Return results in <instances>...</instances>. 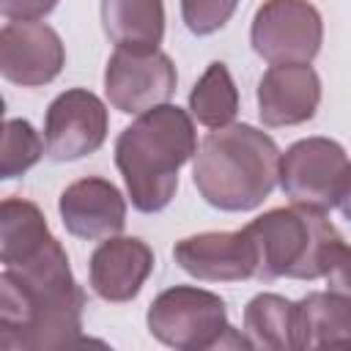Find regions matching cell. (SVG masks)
Returning a JSON list of instances; mask_svg holds the SVG:
<instances>
[{
	"label": "cell",
	"mask_w": 351,
	"mask_h": 351,
	"mask_svg": "<svg viewBox=\"0 0 351 351\" xmlns=\"http://www.w3.org/2000/svg\"><path fill=\"white\" fill-rule=\"evenodd\" d=\"M101 25L118 49H159L165 36V3L101 0Z\"/></svg>",
	"instance_id": "16"
},
{
	"label": "cell",
	"mask_w": 351,
	"mask_h": 351,
	"mask_svg": "<svg viewBox=\"0 0 351 351\" xmlns=\"http://www.w3.org/2000/svg\"><path fill=\"white\" fill-rule=\"evenodd\" d=\"M30 293V351L66 348L80 340L85 293L77 285L69 255L55 236H49L30 258L5 266Z\"/></svg>",
	"instance_id": "4"
},
{
	"label": "cell",
	"mask_w": 351,
	"mask_h": 351,
	"mask_svg": "<svg viewBox=\"0 0 351 351\" xmlns=\"http://www.w3.org/2000/svg\"><path fill=\"white\" fill-rule=\"evenodd\" d=\"M173 258L189 277L203 282H239L255 277V247L244 228L186 236L173 247Z\"/></svg>",
	"instance_id": "11"
},
{
	"label": "cell",
	"mask_w": 351,
	"mask_h": 351,
	"mask_svg": "<svg viewBox=\"0 0 351 351\" xmlns=\"http://www.w3.org/2000/svg\"><path fill=\"white\" fill-rule=\"evenodd\" d=\"M30 321H33V302L27 288L8 269L0 271V324H8L19 332L25 351H30Z\"/></svg>",
	"instance_id": "21"
},
{
	"label": "cell",
	"mask_w": 351,
	"mask_h": 351,
	"mask_svg": "<svg viewBox=\"0 0 351 351\" xmlns=\"http://www.w3.org/2000/svg\"><path fill=\"white\" fill-rule=\"evenodd\" d=\"M277 143L250 126L228 123L206 134L195 151L192 178L200 197L219 211H252L277 186Z\"/></svg>",
	"instance_id": "3"
},
{
	"label": "cell",
	"mask_w": 351,
	"mask_h": 351,
	"mask_svg": "<svg viewBox=\"0 0 351 351\" xmlns=\"http://www.w3.org/2000/svg\"><path fill=\"white\" fill-rule=\"evenodd\" d=\"M351 335V302L346 291H315L293 304L296 348L343 346Z\"/></svg>",
	"instance_id": "15"
},
{
	"label": "cell",
	"mask_w": 351,
	"mask_h": 351,
	"mask_svg": "<svg viewBox=\"0 0 351 351\" xmlns=\"http://www.w3.org/2000/svg\"><path fill=\"white\" fill-rule=\"evenodd\" d=\"M66 63L60 36L44 22H11L0 27V74L22 88L52 82Z\"/></svg>",
	"instance_id": "10"
},
{
	"label": "cell",
	"mask_w": 351,
	"mask_h": 351,
	"mask_svg": "<svg viewBox=\"0 0 351 351\" xmlns=\"http://www.w3.org/2000/svg\"><path fill=\"white\" fill-rule=\"evenodd\" d=\"M189 112L208 129L228 126L239 112V90L225 63H211L189 93Z\"/></svg>",
	"instance_id": "19"
},
{
	"label": "cell",
	"mask_w": 351,
	"mask_h": 351,
	"mask_svg": "<svg viewBox=\"0 0 351 351\" xmlns=\"http://www.w3.org/2000/svg\"><path fill=\"white\" fill-rule=\"evenodd\" d=\"M148 332L176 351H208L222 346H250L228 324L225 302L195 285L162 291L148 307Z\"/></svg>",
	"instance_id": "5"
},
{
	"label": "cell",
	"mask_w": 351,
	"mask_h": 351,
	"mask_svg": "<svg viewBox=\"0 0 351 351\" xmlns=\"http://www.w3.org/2000/svg\"><path fill=\"white\" fill-rule=\"evenodd\" d=\"M49 236V225L36 203L22 197L0 200V263L14 266L30 258Z\"/></svg>",
	"instance_id": "17"
},
{
	"label": "cell",
	"mask_w": 351,
	"mask_h": 351,
	"mask_svg": "<svg viewBox=\"0 0 351 351\" xmlns=\"http://www.w3.org/2000/svg\"><path fill=\"white\" fill-rule=\"evenodd\" d=\"M176 66L159 49H115L104 69V93L126 115L165 104L176 93Z\"/></svg>",
	"instance_id": "8"
},
{
	"label": "cell",
	"mask_w": 351,
	"mask_h": 351,
	"mask_svg": "<svg viewBox=\"0 0 351 351\" xmlns=\"http://www.w3.org/2000/svg\"><path fill=\"white\" fill-rule=\"evenodd\" d=\"M66 230L85 241L118 236L126 225V200L121 189L99 176L69 184L58 203Z\"/></svg>",
	"instance_id": "12"
},
{
	"label": "cell",
	"mask_w": 351,
	"mask_h": 351,
	"mask_svg": "<svg viewBox=\"0 0 351 351\" xmlns=\"http://www.w3.org/2000/svg\"><path fill=\"white\" fill-rule=\"evenodd\" d=\"M244 335L250 348H266V351L296 348L293 302H288L280 293H258L244 307Z\"/></svg>",
	"instance_id": "18"
},
{
	"label": "cell",
	"mask_w": 351,
	"mask_h": 351,
	"mask_svg": "<svg viewBox=\"0 0 351 351\" xmlns=\"http://www.w3.org/2000/svg\"><path fill=\"white\" fill-rule=\"evenodd\" d=\"M255 247L258 280H318L329 277L346 285L348 247L343 233L321 214L304 206L271 208L244 228Z\"/></svg>",
	"instance_id": "2"
},
{
	"label": "cell",
	"mask_w": 351,
	"mask_h": 351,
	"mask_svg": "<svg viewBox=\"0 0 351 351\" xmlns=\"http://www.w3.org/2000/svg\"><path fill=\"white\" fill-rule=\"evenodd\" d=\"M58 0H0V14L14 22H36L47 16Z\"/></svg>",
	"instance_id": "23"
},
{
	"label": "cell",
	"mask_w": 351,
	"mask_h": 351,
	"mask_svg": "<svg viewBox=\"0 0 351 351\" xmlns=\"http://www.w3.org/2000/svg\"><path fill=\"white\" fill-rule=\"evenodd\" d=\"M44 156V140L25 118L0 123V181L27 173Z\"/></svg>",
	"instance_id": "20"
},
{
	"label": "cell",
	"mask_w": 351,
	"mask_h": 351,
	"mask_svg": "<svg viewBox=\"0 0 351 351\" xmlns=\"http://www.w3.org/2000/svg\"><path fill=\"white\" fill-rule=\"evenodd\" d=\"M348 156L329 137H307L280 154L277 181L293 206L313 211H346L348 200Z\"/></svg>",
	"instance_id": "6"
},
{
	"label": "cell",
	"mask_w": 351,
	"mask_h": 351,
	"mask_svg": "<svg viewBox=\"0 0 351 351\" xmlns=\"http://www.w3.org/2000/svg\"><path fill=\"white\" fill-rule=\"evenodd\" d=\"M195 151L197 137L186 110L165 101L140 112L115 140V165L132 206L143 214L162 211L178 189V170Z\"/></svg>",
	"instance_id": "1"
},
{
	"label": "cell",
	"mask_w": 351,
	"mask_h": 351,
	"mask_svg": "<svg viewBox=\"0 0 351 351\" xmlns=\"http://www.w3.org/2000/svg\"><path fill=\"white\" fill-rule=\"evenodd\" d=\"M239 0H181V16L189 33L211 36L228 25Z\"/></svg>",
	"instance_id": "22"
},
{
	"label": "cell",
	"mask_w": 351,
	"mask_h": 351,
	"mask_svg": "<svg viewBox=\"0 0 351 351\" xmlns=\"http://www.w3.org/2000/svg\"><path fill=\"white\" fill-rule=\"evenodd\" d=\"M154 271V252L143 239L110 236L90 255V288L104 302H129Z\"/></svg>",
	"instance_id": "13"
},
{
	"label": "cell",
	"mask_w": 351,
	"mask_h": 351,
	"mask_svg": "<svg viewBox=\"0 0 351 351\" xmlns=\"http://www.w3.org/2000/svg\"><path fill=\"white\" fill-rule=\"evenodd\" d=\"M321 80L310 63L271 66L258 82V112L266 126H296L315 115Z\"/></svg>",
	"instance_id": "14"
},
{
	"label": "cell",
	"mask_w": 351,
	"mask_h": 351,
	"mask_svg": "<svg viewBox=\"0 0 351 351\" xmlns=\"http://www.w3.org/2000/svg\"><path fill=\"white\" fill-rule=\"evenodd\" d=\"M107 107L85 90H63L47 110L44 118V148L55 162H74L101 148L107 137Z\"/></svg>",
	"instance_id": "9"
},
{
	"label": "cell",
	"mask_w": 351,
	"mask_h": 351,
	"mask_svg": "<svg viewBox=\"0 0 351 351\" xmlns=\"http://www.w3.org/2000/svg\"><path fill=\"white\" fill-rule=\"evenodd\" d=\"M252 49L271 66L310 63L324 41V22L310 0H266L252 19Z\"/></svg>",
	"instance_id": "7"
},
{
	"label": "cell",
	"mask_w": 351,
	"mask_h": 351,
	"mask_svg": "<svg viewBox=\"0 0 351 351\" xmlns=\"http://www.w3.org/2000/svg\"><path fill=\"white\" fill-rule=\"evenodd\" d=\"M3 112H5V101H3V96H0V123H3Z\"/></svg>",
	"instance_id": "24"
}]
</instances>
